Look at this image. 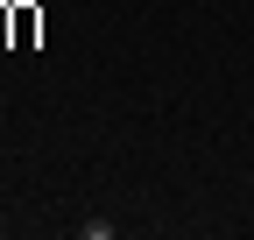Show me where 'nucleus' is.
I'll list each match as a JSON object with an SVG mask.
<instances>
[{"label": "nucleus", "mask_w": 254, "mask_h": 240, "mask_svg": "<svg viewBox=\"0 0 254 240\" xmlns=\"http://www.w3.org/2000/svg\"><path fill=\"white\" fill-rule=\"evenodd\" d=\"M113 233H120L113 219H85V226H78V240H113Z\"/></svg>", "instance_id": "obj_2"}, {"label": "nucleus", "mask_w": 254, "mask_h": 240, "mask_svg": "<svg viewBox=\"0 0 254 240\" xmlns=\"http://www.w3.org/2000/svg\"><path fill=\"white\" fill-rule=\"evenodd\" d=\"M14 7V43H36V7H28V0H7Z\"/></svg>", "instance_id": "obj_1"}]
</instances>
